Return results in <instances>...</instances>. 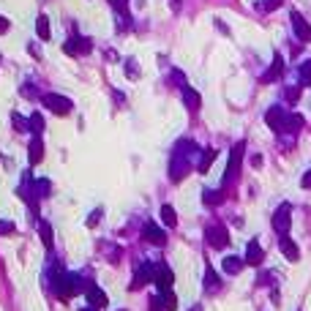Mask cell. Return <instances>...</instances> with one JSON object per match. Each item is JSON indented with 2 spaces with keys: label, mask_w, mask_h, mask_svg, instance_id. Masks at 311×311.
<instances>
[{
  "label": "cell",
  "mask_w": 311,
  "mask_h": 311,
  "mask_svg": "<svg viewBox=\"0 0 311 311\" xmlns=\"http://www.w3.org/2000/svg\"><path fill=\"white\" fill-rule=\"evenodd\" d=\"M303 128V118L297 112H287V120H284V131L281 134H287V137H295L297 131Z\"/></svg>",
  "instance_id": "13"
},
{
  "label": "cell",
  "mask_w": 311,
  "mask_h": 311,
  "mask_svg": "<svg viewBox=\"0 0 311 311\" xmlns=\"http://www.w3.org/2000/svg\"><path fill=\"white\" fill-rule=\"evenodd\" d=\"M30 131L36 134V137H41V131H44V118H41V112H33V115H30Z\"/></svg>",
  "instance_id": "26"
},
{
  "label": "cell",
  "mask_w": 311,
  "mask_h": 311,
  "mask_svg": "<svg viewBox=\"0 0 311 311\" xmlns=\"http://www.w3.org/2000/svg\"><path fill=\"white\" fill-rule=\"evenodd\" d=\"M36 33H38V36H41V41H49L52 30H49V19H46L44 14L36 19Z\"/></svg>",
  "instance_id": "22"
},
{
  "label": "cell",
  "mask_w": 311,
  "mask_h": 311,
  "mask_svg": "<svg viewBox=\"0 0 311 311\" xmlns=\"http://www.w3.org/2000/svg\"><path fill=\"white\" fill-rule=\"evenodd\" d=\"M38 235H41L44 246H46V248H52V227L46 224V221H38Z\"/></svg>",
  "instance_id": "25"
},
{
  "label": "cell",
  "mask_w": 311,
  "mask_h": 311,
  "mask_svg": "<svg viewBox=\"0 0 311 311\" xmlns=\"http://www.w3.org/2000/svg\"><path fill=\"white\" fill-rule=\"evenodd\" d=\"M194 156H197V145L194 142H178V147H175V153H172V164H170V178L178 183V180H183V175L191 170V161H194Z\"/></svg>",
  "instance_id": "1"
},
{
  "label": "cell",
  "mask_w": 311,
  "mask_h": 311,
  "mask_svg": "<svg viewBox=\"0 0 311 311\" xmlns=\"http://www.w3.org/2000/svg\"><path fill=\"white\" fill-rule=\"evenodd\" d=\"M85 292H87V303H90L93 308H101V306H107V295L101 292V289L96 287V284H87V287H85Z\"/></svg>",
  "instance_id": "15"
},
{
  "label": "cell",
  "mask_w": 311,
  "mask_h": 311,
  "mask_svg": "<svg viewBox=\"0 0 311 311\" xmlns=\"http://www.w3.org/2000/svg\"><path fill=\"white\" fill-rule=\"evenodd\" d=\"M297 77H300V85H311V60H306V63H300V71H297Z\"/></svg>",
  "instance_id": "27"
},
{
  "label": "cell",
  "mask_w": 311,
  "mask_h": 311,
  "mask_svg": "<svg viewBox=\"0 0 311 311\" xmlns=\"http://www.w3.org/2000/svg\"><path fill=\"white\" fill-rule=\"evenodd\" d=\"M251 167H262V156H251Z\"/></svg>",
  "instance_id": "35"
},
{
  "label": "cell",
  "mask_w": 311,
  "mask_h": 311,
  "mask_svg": "<svg viewBox=\"0 0 311 311\" xmlns=\"http://www.w3.org/2000/svg\"><path fill=\"white\" fill-rule=\"evenodd\" d=\"M284 120H287V110H284V107H270L265 112V123L273 128L276 134L284 131Z\"/></svg>",
  "instance_id": "8"
},
{
  "label": "cell",
  "mask_w": 311,
  "mask_h": 311,
  "mask_svg": "<svg viewBox=\"0 0 311 311\" xmlns=\"http://www.w3.org/2000/svg\"><path fill=\"white\" fill-rule=\"evenodd\" d=\"M183 101H186V107H188L191 112H197V110H199V104H202L199 93L194 90V87H188V85L183 87Z\"/></svg>",
  "instance_id": "20"
},
{
  "label": "cell",
  "mask_w": 311,
  "mask_h": 311,
  "mask_svg": "<svg viewBox=\"0 0 311 311\" xmlns=\"http://www.w3.org/2000/svg\"><path fill=\"white\" fill-rule=\"evenodd\" d=\"M11 120H14V128L17 131H30V120H25V118H19V115L14 112L11 115Z\"/></svg>",
  "instance_id": "29"
},
{
  "label": "cell",
  "mask_w": 311,
  "mask_h": 311,
  "mask_svg": "<svg viewBox=\"0 0 311 311\" xmlns=\"http://www.w3.org/2000/svg\"><path fill=\"white\" fill-rule=\"evenodd\" d=\"M289 224H292V205H289V202H281L273 213V229L284 238V235L289 232Z\"/></svg>",
  "instance_id": "3"
},
{
  "label": "cell",
  "mask_w": 311,
  "mask_h": 311,
  "mask_svg": "<svg viewBox=\"0 0 311 311\" xmlns=\"http://www.w3.org/2000/svg\"><path fill=\"white\" fill-rule=\"evenodd\" d=\"M63 49L69 52V55H82V52H90V44H87L85 38H71V41L63 44Z\"/></svg>",
  "instance_id": "17"
},
{
  "label": "cell",
  "mask_w": 311,
  "mask_h": 311,
  "mask_svg": "<svg viewBox=\"0 0 311 311\" xmlns=\"http://www.w3.org/2000/svg\"><path fill=\"white\" fill-rule=\"evenodd\" d=\"M246 265H262V260H265V251H262V246H260V240H248V246H246Z\"/></svg>",
  "instance_id": "10"
},
{
  "label": "cell",
  "mask_w": 311,
  "mask_h": 311,
  "mask_svg": "<svg viewBox=\"0 0 311 311\" xmlns=\"http://www.w3.org/2000/svg\"><path fill=\"white\" fill-rule=\"evenodd\" d=\"M28 159H30L33 167H36L38 161L44 159V142H41V137H33V139H30V153H28Z\"/></svg>",
  "instance_id": "18"
},
{
  "label": "cell",
  "mask_w": 311,
  "mask_h": 311,
  "mask_svg": "<svg viewBox=\"0 0 311 311\" xmlns=\"http://www.w3.org/2000/svg\"><path fill=\"white\" fill-rule=\"evenodd\" d=\"M14 232V224L11 221H0V235H11Z\"/></svg>",
  "instance_id": "32"
},
{
  "label": "cell",
  "mask_w": 311,
  "mask_h": 311,
  "mask_svg": "<svg viewBox=\"0 0 311 311\" xmlns=\"http://www.w3.org/2000/svg\"><path fill=\"white\" fill-rule=\"evenodd\" d=\"M284 96H287V101H297L300 98V85H289L287 90H284Z\"/></svg>",
  "instance_id": "30"
},
{
  "label": "cell",
  "mask_w": 311,
  "mask_h": 311,
  "mask_svg": "<svg viewBox=\"0 0 311 311\" xmlns=\"http://www.w3.org/2000/svg\"><path fill=\"white\" fill-rule=\"evenodd\" d=\"M281 3H284V0H265V3H262V11H276Z\"/></svg>",
  "instance_id": "31"
},
{
  "label": "cell",
  "mask_w": 311,
  "mask_h": 311,
  "mask_svg": "<svg viewBox=\"0 0 311 311\" xmlns=\"http://www.w3.org/2000/svg\"><path fill=\"white\" fill-rule=\"evenodd\" d=\"M284 74V58L281 55H273V66L262 74V85H268V82H273V79H279Z\"/></svg>",
  "instance_id": "12"
},
{
  "label": "cell",
  "mask_w": 311,
  "mask_h": 311,
  "mask_svg": "<svg viewBox=\"0 0 311 311\" xmlns=\"http://www.w3.org/2000/svg\"><path fill=\"white\" fill-rule=\"evenodd\" d=\"M161 221H164L167 227H175V224H178V213H175L172 205H161Z\"/></svg>",
  "instance_id": "23"
},
{
  "label": "cell",
  "mask_w": 311,
  "mask_h": 311,
  "mask_svg": "<svg viewBox=\"0 0 311 311\" xmlns=\"http://www.w3.org/2000/svg\"><path fill=\"white\" fill-rule=\"evenodd\" d=\"M289 22H292V30H295L297 41L308 44L311 41V25L306 22V17H303L300 11H292V14H289Z\"/></svg>",
  "instance_id": "5"
},
{
  "label": "cell",
  "mask_w": 311,
  "mask_h": 311,
  "mask_svg": "<svg viewBox=\"0 0 311 311\" xmlns=\"http://www.w3.org/2000/svg\"><path fill=\"white\" fill-rule=\"evenodd\" d=\"M98 216H101V211H96V213H93V216H90V221H87V224L93 227V224H96V221H98Z\"/></svg>",
  "instance_id": "36"
},
{
  "label": "cell",
  "mask_w": 311,
  "mask_h": 311,
  "mask_svg": "<svg viewBox=\"0 0 311 311\" xmlns=\"http://www.w3.org/2000/svg\"><path fill=\"white\" fill-rule=\"evenodd\" d=\"M161 306H164V311H175V308H178V297H175L172 289L161 292Z\"/></svg>",
  "instance_id": "24"
},
{
  "label": "cell",
  "mask_w": 311,
  "mask_h": 311,
  "mask_svg": "<svg viewBox=\"0 0 311 311\" xmlns=\"http://www.w3.org/2000/svg\"><path fill=\"white\" fill-rule=\"evenodd\" d=\"M153 276H156V265H150V262H145L139 270H137V276H134V281H131V289H139V287H145L147 281H153Z\"/></svg>",
  "instance_id": "11"
},
{
  "label": "cell",
  "mask_w": 311,
  "mask_h": 311,
  "mask_svg": "<svg viewBox=\"0 0 311 311\" xmlns=\"http://www.w3.org/2000/svg\"><path fill=\"white\" fill-rule=\"evenodd\" d=\"M300 186H303V188H311V170L300 178Z\"/></svg>",
  "instance_id": "33"
},
{
  "label": "cell",
  "mask_w": 311,
  "mask_h": 311,
  "mask_svg": "<svg viewBox=\"0 0 311 311\" xmlns=\"http://www.w3.org/2000/svg\"><path fill=\"white\" fill-rule=\"evenodd\" d=\"M153 281H156V287H159V292H167V289H172V281H175V276H172L170 265H164V262H159V265H156V276H153Z\"/></svg>",
  "instance_id": "7"
},
{
  "label": "cell",
  "mask_w": 311,
  "mask_h": 311,
  "mask_svg": "<svg viewBox=\"0 0 311 311\" xmlns=\"http://www.w3.org/2000/svg\"><path fill=\"white\" fill-rule=\"evenodd\" d=\"M191 311H202V308H199V306H194V308H191Z\"/></svg>",
  "instance_id": "38"
},
{
  "label": "cell",
  "mask_w": 311,
  "mask_h": 311,
  "mask_svg": "<svg viewBox=\"0 0 311 311\" xmlns=\"http://www.w3.org/2000/svg\"><path fill=\"white\" fill-rule=\"evenodd\" d=\"M243 153H246V142H238V145L229 150V161H227V172H224V188L227 186H232L235 180H238V175H240V161H243Z\"/></svg>",
  "instance_id": "2"
},
{
  "label": "cell",
  "mask_w": 311,
  "mask_h": 311,
  "mask_svg": "<svg viewBox=\"0 0 311 311\" xmlns=\"http://www.w3.org/2000/svg\"><path fill=\"white\" fill-rule=\"evenodd\" d=\"M41 101H44V107H49L55 115H69L71 112V101L66 96H58V93H46Z\"/></svg>",
  "instance_id": "6"
},
{
  "label": "cell",
  "mask_w": 311,
  "mask_h": 311,
  "mask_svg": "<svg viewBox=\"0 0 311 311\" xmlns=\"http://www.w3.org/2000/svg\"><path fill=\"white\" fill-rule=\"evenodd\" d=\"M205 205H219V202H224V191H205Z\"/></svg>",
  "instance_id": "28"
},
{
  "label": "cell",
  "mask_w": 311,
  "mask_h": 311,
  "mask_svg": "<svg viewBox=\"0 0 311 311\" xmlns=\"http://www.w3.org/2000/svg\"><path fill=\"white\" fill-rule=\"evenodd\" d=\"M219 287H221L219 276H216V270H213L211 265H208V268H205V289H208V292H216Z\"/></svg>",
  "instance_id": "21"
},
{
  "label": "cell",
  "mask_w": 311,
  "mask_h": 311,
  "mask_svg": "<svg viewBox=\"0 0 311 311\" xmlns=\"http://www.w3.org/2000/svg\"><path fill=\"white\" fill-rule=\"evenodd\" d=\"M216 156H219V150H216V147H208V150L199 156V161H197V170H199L202 175H205L208 170H211V164L216 161Z\"/></svg>",
  "instance_id": "19"
},
{
  "label": "cell",
  "mask_w": 311,
  "mask_h": 311,
  "mask_svg": "<svg viewBox=\"0 0 311 311\" xmlns=\"http://www.w3.org/2000/svg\"><path fill=\"white\" fill-rule=\"evenodd\" d=\"M279 246H281V254L287 256L289 262H297V260H300V248H297V243L289 240L287 235H284V238L279 240Z\"/></svg>",
  "instance_id": "14"
},
{
  "label": "cell",
  "mask_w": 311,
  "mask_h": 311,
  "mask_svg": "<svg viewBox=\"0 0 311 311\" xmlns=\"http://www.w3.org/2000/svg\"><path fill=\"white\" fill-rule=\"evenodd\" d=\"M3 33H9V19L0 17V36H3Z\"/></svg>",
  "instance_id": "34"
},
{
  "label": "cell",
  "mask_w": 311,
  "mask_h": 311,
  "mask_svg": "<svg viewBox=\"0 0 311 311\" xmlns=\"http://www.w3.org/2000/svg\"><path fill=\"white\" fill-rule=\"evenodd\" d=\"M243 265H246V260H240V256H235V254L221 260V268H224V273H229V276H238L243 270Z\"/></svg>",
  "instance_id": "16"
},
{
  "label": "cell",
  "mask_w": 311,
  "mask_h": 311,
  "mask_svg": "<svg viewBox=\"0 0 311 311\" xmlns=\"http://www.w3.org/2000/svg\"><path fill=\"white\" fill-rule=\"evenodd\" d=\"M142 238H145L147 243H153V246H164V243H167L164 229H159L153 221H147V224H145V229H142Z\"/></svg>",
  "instance_id": "9"
},
{
  "label": "cell",
  "mask_w": 311,
  "mask_h": 311,
  "mask_svg": "<svg viewBox=\"0 0 311 311\" xmlns=\"http://www.w3.org/2000/svg\"><path fill=\"white\" fill-rule=\"evenodd\" d=\"M82 311H98V308H93V306H87V308H82Z\"/></svg>",
  "instance_id": "37"
},
{
  "label": "cell",
  "mask_w": 311,
  "mask_h": 311,
  "mask_svg": "<svg viewBox=\"0 0 311 311\" xmlns=\"http://www.w3.org/2000/svg\"><path fill=\"white\" fill-rule=\"evenodd\" d=\"M205 240H208V246H213V248H227V243H229V232H227V227H221V224H211L205 229Z\"/></svg>",
  "instance_id": "4"
}]
</instances>
